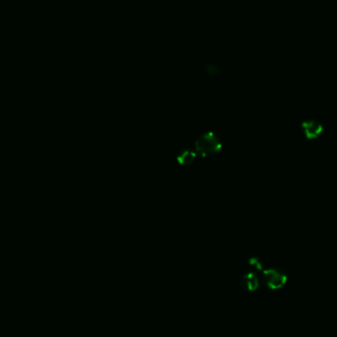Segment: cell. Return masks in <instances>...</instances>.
Here are the masks:
<instances>
[{"label":"cell","instance_id":"1","mask_svg":"<svg viewBox=\"0 0 337 337\" xmlns=\"http://www.w3.org/2000/svg\"><path fill=\"white\" fill-rule=\"evenodd\" d=\"M223 147L220 136L214 131H207L198 136L194 142V151L197 156L211 158L216 156Z\"/></svg>","mask_w":337,"mask_h":337},{"label":"cell","instance_id":"2","mask_svg":"<svg viewBox=\"0 0 337 337\" xmlns=\"http://www.w3.org/2000/svg\"><path fill=\"white\" fill-rule=\"evenodd\" d=\"M262 279L265 286L271 291L280 290L288 282L287 274L278 268H267L262 270Z\"/></svg>","mask_w":337,"mask_h":337},{"label":"cell","instance_id":"3","mask_svg":"<svg viewBox=\"0 0 337 337\" xmlns=\"http://www.w3.org/2000/svg\"><path fill=\"white\" fill-rule=\"evenodd\" d=\"M300 127L305 138L309 141L318 139L324 130L322 124L315 119H310L302 122Z\"/></svg>","mask_w":337,"mask_h":337},{"label":"cell","instance_id":"4","mask_svg":"<svg viewBox=\"0 0 337 337\" xmlns=\"http://www.w3.org/2000/svg\"><path fill=\"white\" fill-rule=\"evenodd\" d=\"M240 287L246 292H250V293L255 292L259 288V279L256 276V274L253 272H248L243 275V277L241 278Z\"/></svg>","mask_w":337,"mask_h":337},{"label":"cell","instance_id":"5","mask_svg":"<svg viewBox=\"0 0 337 337\" xmlns=\"http://www.w3.org/2000/svg\"><path fill=\"white\" fill-rule=\"evenodd\" d=\"M197 154L195 153L194 150H190V149H186L183 150L180 154L177 155V163L182 166V167H190V165H192L196 159H197Z\"/></svg>","mask_w":337,"mask_h":337},{"label":"cell","instance_id":"6","mask_svg":"<svg viewBox=\"0 0 337 337\" xmlns=\"http://www.w3.org/2000/svg\"><path fill=\"white\" fill-rule=\"evenodd\" d=\"M249 264L251 266H253L254 268H256L257 270H262V262L258 257H255V256L251 257L249 259Z\"/></svg>","mask_w":337,"mask_h":337}]
</instances>
